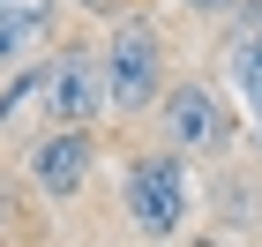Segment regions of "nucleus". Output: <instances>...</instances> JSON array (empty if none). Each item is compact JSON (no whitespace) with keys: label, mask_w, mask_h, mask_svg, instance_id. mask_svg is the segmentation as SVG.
Instances as JSON below:
<instances>
[{"label":"nucleus","mask_w":262,"mask_h":247,"mask_svg":"<svg viewBox=\"0 0 262 247\" xmlns=\"http://www.w3.org/2000/svg\"><path fill=\"white\" fill-rule=\"evenodd\" d=\"M90 165H98L90 127H53V135L30 150V180H38V195H53V203H75L82 187H90Z\"/></svg>","instance_id":"nucleus-5"},{"label":"nucleus","mask_w":262,"mask_h":247,"mask_svg":"<svg viewBox=\"0 0 262 247\" xmlns=\"http://www.w3.org/2000/svg\"><path fill=\"white\" fill-rule=\"evenodd\" d=\"M105 105H113L105 60H90V53H60V60H53V90H45V113H53V127H90Z\"/></svg>","instance_id":"nucleus-4"},{"label":"nucleus","mask_w":262,"mask_h":247,"mask_svg":"<svg viewBox=\"0 0 262 247\" xmlns=\"http://www.w3.org/2000/svg\"><path fill=\"white\" fill-rule=\"evenodd\" d=\"M187 217V180H180V158H135L127 165V225L142 240H172Z\"/></svg>","instance_id":"nucleus-1"},{"label":"nucleus","mask_w":262,"mask_h":247,"mask_svg":"<svg viewBox=\"0 0 262 247\" xmlns=\"http://www.w3.org/2000/svg\"><path fill=\"white\" fill-rule=\"evenodd\" d=\"M82 8H120V0H82Z\"/></svg>","instance_id":"nucleus-10"},{"label":"nucleus","mask_w":262,"mask_h":247,"mask_svg":"<svg viewBox=\"0 0 262 247\" xmlns=\"http://www.w3.org/2000/svg\"><path fill=\"white\" fill-rule=\"evenodd\" d=\"M158 75H165L158 30H150V23H120V30H113V45H105L113 113H150V98H158Z\"/></svg>","instance_id":"nucleus-2"},{"label":"nucleus","mask_w":262,"mask_h":247,"mask_svg":"<svg viewBox=\"0 0 262 247\" xmlns=\"http://www.w3.org/2000/svg\"><path fill=\"white\" fill-rule=\"evenodd\" d=\"M255 143H262V120H255Z\"/></svg>","instance_id":"nucleus-11"},{"label":"nucleus","mask_w":262,"mask_h":247,"mask_svg":"<svg viewBox=\"0 0 262 247\" xmlns=\"http://www.w3.org/2000/svg\"><path fill=\"white\" fill-rule=\"evenodd\" d=\"M165 135H172V150H187V158H217V150L232 143V105H225L217 90H202V82H180V90L165 98Z\"/></svg>","instance_id":"nucleus-3"},{"label":"nucleus","mask_w":262,"mask_h":247,"mask_svg":"<svg viewBox=\"0 0 262 247\" xmlns=\"http://www.w3.org/2000/svg\"><path fill=\"white\" fill-rule=\"evenodd\" d=\"M45 90H53V68H23V75L0 90V127H8V120H23V113H38V105H45Z\"/></svg>","instance_id":"nucleus-7"},{"label":"nucleus","mask_w":262,"mask_h":247,"mask_svg":"<svg viewBox=\"0 0 262 247\" xmlns=\"http://www.w3.org/2000/svg\"><path fill=\"white\" fill-rule=\"evenodd\" d=\"M232 90L255 105V120H262V38H247L240 53H232Z\"/></svg>","instance_id":"nucleus-8"},{"label":"nucleus","mask_w":262,"mask_h":247,"mask_svg":"<svg viewBox=\"0 0 262 247\" xmlns=\"http://www.w3.org/2000/svg\"><path fill=\"white\" fill-rule=\"evenodd\" d=\"M53 30V0H0V60H15Z\"/></svg>","instance_id":"nucleus-6"},{"label":"nucleus","mask_w":262,"mask_h":247,"mask_svg":"<svg viewBox=\"0 0 262 247\" xmlns=\"http://www.w3.org/2000/svg\"><path fill=\"white\" fill-rule=\"evenodd\" d=\"M187 8H202V15H225V8H232V0H187Z\"/></svg>","instance_id":"nucleus-9"}]
</instances>
